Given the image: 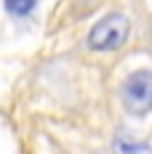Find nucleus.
<instances>
[{"label": "nucleus", "mask_w": 152, "mask_h": 154, "mask_svg": "<svg viewBox=\"0 0 152 154\" xmlns=\"http://www.w3.org/2000/svg\"><path fill=\"white\" fill-rule=\"evenodd\" d=\"M131 35V19L125 14H107L88 32L91 51H118Z\"/></svg>", "instance_id": "1"}, {"label": "nucleus", "mask_w": 152, "mask_h": 154, "mask_svg": "<svg viewBox=\"0 0 152 154\" xmlns=\"http://www.w3.org/2000/svg\"><path fill=\"white\" fill-rule=\"evenodd\" d=\"M120 98L123 106L128 114H147L152 112V72L150 69H139V72H131L125 77L120 88Z\"/></svg>", "instance_id": "2"}, {"label": "nucleus", "mask_w": 152, "mask_h": 154, "mask_svg": "<svg viewBox=\"0 0 152 154\" xmlns=\"http://www.w3.org/2000/svg\"><path fill=\"white\" fill-rule=\"evenodd\" d=\"M112 152L115 154H152V146L147 141L131 136V133H118L115 141H112Z\"/></svg>", "instance_id": "3"}, {"label": "nucleus", "mask_w": 152, "mask_h": 154, "mask_svg": "<svg viewBox=\"0 0 152 154\" xmlns=\"http://www.w3.org/2000/svg\"><path fill=\"white\" fill-rule=\"evenodd\" d=\"M3 3H5V11L14 16H27L37 5V0H3Z\"/></svg>", "instance_id": "4"}]
</instances>
